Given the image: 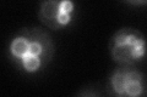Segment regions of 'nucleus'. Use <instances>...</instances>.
I'll list each match as a JSON object with an SVG mask.
<instances>
[{"mask_svg":"<svg viewBox=\"0 0 147 97\" xmlns=\"http://www.w3.org/2000/svg\"><path fill=\"white\" fill-rule=\"evenodd\" d=\"M11 62L26 74H37L48 66L54 56V43L40 28L20 30L9 44Z\"/></svg>","mask_w":147,"mask_h":97,"instance_id":"nucleus-1","label":"nucleus"},{"mask_svg":"<svg viewBox=\"0 0 147 97\" xmlns=\"http://www.w3.org/2000/svg\"><path fill=\"white\" fill-rule=\"evenodd\" d=\"M124 1L130 4L132 6H142V5H146L147 4V0H124Z\"/></svg>","mask_w":147,"mask_h":97,"instance_id":"nucleus-5","label":"nucleus"},{"mask_svg":"<svg viewBox=\"0 0 147 97\" xmlns=\"http://www.w3.org/2000/svg\"><path fill=\"white\" fill-rule=\"evenodd\" d=\"M109 53L119 66H134L146 57L147 41L140 30L121 28L110 39Z\"/></svg>","mask_w":147,"mask_h":97,"instance_id":"nucleus-2","label":"nucleus"},{"mask_svg":"<svg viewBox=\"0 0 147 97\" xmlns=\"http://www.w3.org/2000/svg\"><path fill=\"white\" fill-rule=\"evenodd\" d=\"M110 95L120 97H139L147 95L146 78L134 66H120L108 79Z\"/></svg>","mask_w":147,"mask_h":97,"instance_id":"nucleus-3","label":"nucleus"},{"mask_svg":"<svg viewBox=\"0 0 147 97\" xmlns=\"http://www.w3.org/2000/svg\"><path fill=\"white\" fill-rule=\"evenodd\" d=\"M38 17L49 29H64L74 21L75 4L72 0H43L39 5Z\"/></svg>","mask_w":147,"mask_h":97,"instance_id":"nucleus-4","label":"nucleus"}]
</instances>
